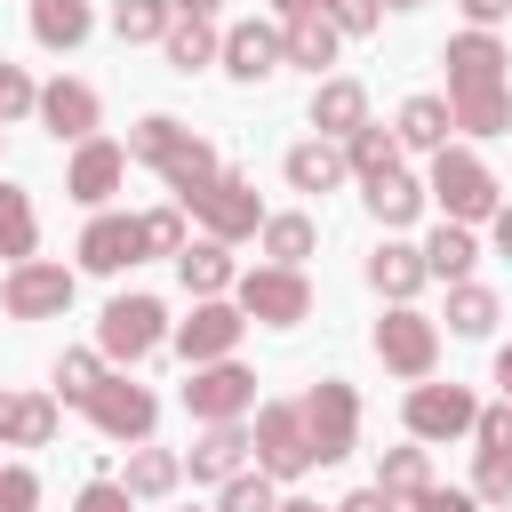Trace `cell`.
<instances>
[{
  "mask_svg": "<svg viewBox=\"0 0 512 512\" xmlns=\"http://www.w3.org/2000/svg\"><path fill=\"white\" fill-rule=\"evenodd\" d=\"M136 240H144V256H184V216L176 208H144L136 216Z\"/></svg>",
  "mask_w": 512,
  "mask_h": 512,
  "instance_id": "cell-40",
  "label": "cell"
},
{
  "mask_svg": "<svg viewBox=\"0 0 512 512\" xmlns=\"http://www.w3.org/2000/svg\"><path fill=\"white\" fill-rule=\"evenodd\" d=\"M440 64H448V128H464V136H504V104H512V88H504V48H496L488 32H456Z\"/></svg>",
  "mask_w": 512,
  "mask_h": 512,
  "instance_id": "cell-1",
  "label": "cell"
},
{
  "mask_svg": "<svg viewBox=\"0 0 512 512\" xmlns=\"http://www.w3.org/2000/svg\"><path fill=\"white\" fill-rule=\"evenodd\" d=\"M280 176H288L296 192H336L352 168H344V144H328V136H304V144H288Z\"/></svg>",
  "mask_w": 512,
  "mask_h": 512,
  "instance_id": "cell-22",
  "label": "cell"
},
{
  "mask_svg": "<svg viewBox=\"0 0 512 512\" xmlns=\"http://www.w3.org/2000/svg\"><path fill=\"white\" fill-rule=\"evenodd\" d=\"M344 168H352L360 184H368V176H392V168H400V136H392V128H376V120H368V128H352V136H344Z\"/></svg>",
  "mask_w": 512,
  "mask_h": 512,
  "instance_id": "cell-32",
  "label": "cell"
},
{
  "mask_svg": "<svg viewBox=\"0 0 512 512\" xmlns=\"http://www.w3.org/2000/svg\"><path fill=\"white\" fill-rule=\"evenodd\" d=\"M120 176H128V144H104V136H88V144L72 152V176H64V192H72L80 208H104V200L120 192Z\"/></svg>",
  "mask_w": 512,
  "mask_h": 512,
  "instance_id": "cell-15",
  "label": "cell"
},
{
  "mask_svg": "<svg viewBox=\"0 0 512 512\" xmlns=\"http://www.w3.org/2000/svg\"><path fill=\"white\" fill-rule=\"evenodd\" d=\"M312 128H320L328 144H344L352 128H368V88H360V80H320V88H312Z\"/></svg>",
  "mask_w": 512,
  "mask_h": 512,
  "instance_id": "cell-21",
  "label": "cell"
},
{
  "mask_svg": "<svg viewBox=\"0 0 512 512\" xmlns=\"http://www.w3.org/2000/svg\"><path fill=\"white\" fill-rule=\"evenodd\" d=\"M320 8H328V0H272V16H280V24H296V16H320Z\"/></svg>",
  "mask_w": 512,
  "mask_h": 512,
  "instance_id": "cell-49",
  "label": "cell"
},
{
  "mask_svg": "<svg viewBox=\"0 0 512 512\" xmlns=\"http://www.w3.org/2000/svg\"><path fill=\"white\" fill-rule=\"evenodd\" d=\"M248 456H256L264 480H296V472H312L320 456H312L304 408H296V400H264V408H256V432H248Z\"/></svg>",
  "mask_w": 512,
  "mask_h": 512,
  "instance_id": "cell-3",
  "label": "cell"
},
{
  "mask_svg": "<svg viewBox=\"0 0 512 512\" xmlns=\"http://www.w3.org/2000/svg\"><path fill=\"white\" fill-rule=\"evenodd\" d=\"M160 48H168V64H176V72H200V64H216V48H224V32H216L208 16H176Z\"/></svg>",
  "mask_w": 512,
  "mask_h": 512,
  "instance_id": "cell-31",
  "label": "cell"
},
{
  "mask_svg": "<svg viewBox=\"0 0 512 512\" xmlns=\"http://www.w3.org/2000/svg\"><path fill=\"white\" fill-rule=\"evenodd\" d=\"M232 304H240V320L296 328V320L312 312V280H304V272H288V264H256V272H240V280H232Z\"/></svg>",
  "mask_w": 512,
  "mask_h": 512,
  "instance_id": "cell-5",
  "label": "cell"
},
{
  "mask_svg": "<svg viewBox=\"0 0 512 512\" xmlns=\"http://www.w3.org/2000/svg\"><path fill=\"white\" fill-rule=\"evenodd\" d=\"M240 304H224V296H200L192 304V320H176V352L192 360V368H208V360H232V344H240Z\"/></svg>",
  "mask_w": 512,
  "mask_h": 512,
  "instance_id": "cell-14",
  "label": "cell"
},
{
  "mask_svg": "<svg viewBox=\"0 0 512 512\" xmlns=\"http://www.w3.org/2000/svg\"><path fill=\"white\" fill-rule=\"evenodd\" d=\"M336 24L328 16H296V24H280V64H304V72H320V64H336Z\"/></svg>",
  "mask_w": 512,
  "mask_h": 512,
  "instance_id": "cell-25",
  "label": "cell"
},
{
  "mask_svg": "<svg viewBox=\"0 0 512 512\" xmlns=\"http://www.w3.org/2000/svg\"><path fill=\"white\" fill-rule=\"evenodd\" d=\"M176 480H184V456H168V448H136L120 488H128V504H152V496H168Z\"/></svg>",
  "mask_w": 512,
  "mask_h": 512,
  "instance_id": "cell-33",
  "label": "cell"
},
{
  "mask_svg": "<svg viewBox=\"0 0 512 512\" xmlns=\"http://www.w3.org/2000/svg\"><path fill=\"white\" fill-rule=\"evenodd\" d=\"M504 512H512V504H504Z\"/></svg>",
  "mask_w": 512,
  "mask_h": 512,
  "instance_id": "cell-57",
  "label": "cell"
},
{
  "mask_svg": "<svg viewBox=\"0 0 512 512\" xmlns=\"http://www.w3.org/2000/svg\"><path fill=\"white\" fill-rule=\"evenodd\" d=\"M184 472H192V480H216V488H224L232 472H248V424H200Z\"/></svg>",
  "mask_w": 512,
  "mask_h": 512,
  "instance_id": "cell-19",
  "label": "cell"
},
{
  "mask_svg": "<svg viewBox=\"0 0 512 512\" xmlns=\"http://www.w3.org/2000/svg\"><path fill=\"white\" fill-rule=\"evenodd\" d=\"M488 224H496V256H512V208H496Z\"/></svg>",
  "mask_w": 512,
  "mask_h": 512,
  "instance_id": "cell-50",
  "label": "cell"
},
{
  "mask_svg": "<svg viewBox=\"0 0 512 512\" xmlns=\"http://www.w3.org/2000/svg\"><path fill=\"white\" fill-rule=\"evenodd\" d=\"M8 416H16V392H0V448H8Z\"/></svg>",
  "mask_w": 512,
  "mask_h": 512,
  "instance_id": "cell-53",
  "label": "cell"
},
{
  "mask_svg": "<svg viewBox=\"0 0 512 512\" xmlns=\"http://www.w3.org/2000/svg\"><path fill=\"white\" fill-rule=\"evenodd\" d=\"M472 264H480V240H472V224H440L432 240H424V272L432 280H472Z\"/></svg>",
  "mask_w": 512,
  "mask_h": 512,
  "instance_id": "cell-26",
  "label": "cell"
},
{
  "mask_svg": "<svg viewBox=\"0 0 512 512\" xmlns=\"http://www.w3.org/2000/svg\"><path fill=\"white\" fill-rule=\"evenodd\" d=\"M400 416H408V440H464V432L480 424V400H472L464 384H432V376H424Z\"/></svg>",
  "mask_w": 512,
  "mask_h": 512,
  "instance_id": "cell-11",
  "label": "cell"
},
{
  "mask_svg": "<svg viewBox=\"0 0 512 512\" xmlns=\"http://www.w3.org/2000/svg\"><path fill=\"white\" fill-rule=\"evenodd\" d=\"M96 88L88 80H48L40 88V120H48V136H64V144H88L96 136Z\"/></svg>",
  "mask_w": 512,
  "mask_h": 512,
  "instance_id": "cell-17",
  "label": "cell"
},
{
  "mask_svg": "<svg viewBox=\"0 0 512 512\" xmlns=\"http://www.w3.org/2000/svg\"><path fill=\"white\" fill-rule=\"evenodd\" d=\"M256 240H264V256H272V264H288V272H304V256L320 248L312 216H296V208H288V216H264V224H256Z\"/></svg>",
  "mask_w": 512,
  "mask_h": 512,
  "instance_id": "cell-29",
  "label": "cell"
},
{
  "mask_svg": "<svg viewBox=\"0 0 512 512\" xmlns=\"http://www.w3.org/2000/svg\"><path fill=\"white\" fill-rule=\"evenodd\" d=\"M296 408H304V432H312V456H320V464H336V456L360 448V392H352L344 376H320Z\"/></svg>",
  "mask_w": 512,
  "mask_h": 512,
  "instance_id": "cell-6",
  "label": "cell"
},
{
  "mask_svg": "<svg viewBox=\"0 0 512 512\" xmlns=\"http://www.w3.org/2000/svg\"><path fill=\"white\" fill-rule=\"evenodd\" d=\"M424 280H432V272H424V248H408V240H384V248L368 256V288H376L384 304H416Z\"/></svg>",
  "mask_w": 512,
  "mask_h": 512,
  "instance_id": "cell-20",
  "label": "cell"
},
{
  "mask_svg": "<svg viewBox=\"0 0 512 512\" xmlns=\"http://www.w3.org/2000/svg\"><path fill=\"white\" fill-rule=\"evenodd\" d=\"M184 408H192L200 424H240V416L256 408V376H248L240 360H208V368H192Z\"/></svg>",
  "mask_w": 512,
  "mask_h": 512,
  "instance_id": "cell-10",
  "label": "cell"
},
{
  "mask_svg": "<svg viewBox=\"0 0 512 512\" xmlns=\"http://www.w3.org/2000/svg\"><path fill=\"white\" fill-rule=\"evenodd\" d=\"M320 16H328L336 32H376V16H384V8H376V0H328Z\"/></svg>",
  "mask_w": 512,
  "mask_h": 512,
  "instance_id": "cell-44",
  "label": "cell"
},
{
  "mask_svg": "<svg viewBox=\"0 0 512 512\" xmlns=\"http://www.w3.org/2000/svg\"><path fill=\"white\" fill-rule=\"evenodd\" d=\"M376 360H384L392 376L424 384V376H432V360H440V320H424L416 304H392V312L376 320Z\"/></svg>",
  "mask_w": 512,
  "mask_h": 512,
  "instance_id": "cell-7",
  "label": "cell"
},
{
  "mask_svg": "<svg viewBox=\"0 0 512 512\" xmlns=\"http://www.w3.org/2000/svg\"><path fill=\"white\" fill-rule=\"evenodd\" d=\"M32 248H40V216H32V200L16 184H0V256L8 264H32Z\"/></svg>",
  "mask_w": 512,
  "mask_h": 512,
  "instance_id": "cell-34",
  "label": "cell"
},
{
  "mask_svg": "<svg viewBox=\"0 0 512 512\" xmlns=\"http://www.w3.org/2000/svg\"><path fill=\"white\" fill-rule=\"evenodd\" d=\"M96 32V8L88 0H32V40L40 48H80Z\"/></svg>",
  "mask_w": 512,
  "mask_h": 512,
  "instance_id": "cell-24",
  "label": "cell"
},
{
  "mask_svg": "<svg viewBox=\"0 0 512 512\" xmlns=\"http://www.w3.org/2000/svg\"><path fill=\"white\" fill-rule=\"evenodd\" d=\"M448 328H456V336H488V328H496V296H488L480 280H456V288H448Z\"/></svg>",
  "mask_w": 512,
  "mask_h": 512,
  "instance_id": "cell-35",
  "label": "cell"
},
{
  "mask_svg": "<svg viewBox=\"0 0 512 512\" xmlns=\"http://www.w3.org/2000/svg\"><path fill=\"white\" fill-rule=\"evenodd\" d=\"M496 384H504V408H512V344L496 352Z\"/></svg>",
  "mask_w": 512,
  "mask_h": 512,
  "instance_id": "cell-51",
  "label": "cell"
},
{
  "mask_svg": "<svg viewBox=\"0 0 512 512\" xmlns=\"http://www.w3.org/2000/svg\"><path fill=\"white\" fill-rule=\"evenodd\" d=\"M24 112H40V88H32V72H24V64H8V56H0V128H8V120H24Z\"/></svg>",
  "mask_w": 512,
  "mask_h": 512,
  "instance_id": "cell-41",
  "label": "cell"
},
{
  "mask_svg": "<svg viewBox=\"0 0 512 512\" xmlns=\"http://www.w3.org/2000/svg\"><path fill=\"white\" fill-rule=\"evenodd\" d=\"M72 304V272L64 264H8V280H0V312L8 320H56Z\"/></svg>",
  "mask_w": 512,
  "mask_h": 512,
  "instance_id": "cell-13",
  "label": "cell"
},
{
  "mask_svg": "<svg viewBox=\"0 0 512 512\" xmlns=\"http://www.w3.org/2000/svg\"><path fill=\"white\" fill-rule=\"evenodd\" d=\"M176 272H184V288H192V304L200 296H224L240 272H232V256H224V240H184V256H176Z\"/></svg>",
  "mask_w": 512,
  "mask_h": 512,
  "instance_id": "cell-27",
  "label": "cell"
},
{
  "mask_svg": "<svg viewBox=\"0 0 512 512\" xmlns=\"http://www.w3.org/2000/svg\"><path fill=\"white\" fill-rule=\"evenodd\" d=\"M400 512H480V504H472V488H424V496L400 504Z\"/></svg>",
  "mask_w": 512,
  "mask_h": 512,
  "instance_id": "cell-45",
  "label": "cell"
},
{
  "mask_svg": "<svg viewBox=\"0 0 512 512\" xmlns=\"http://www.w3.org/2000/svg\"><path fill=\"white\" fill-rule=\"evenodd\" d=\"M160 336H168V304L160 296H112L104 320H96V352L104 360H144Z\"/></svg>",
  "mask_w": 512,
  "mask_h": 512,
  "instance_id": "cell-8",
  "label": "cell"
},
{
  "mask_svg": "<svg viewBox=\"0 0 512 512\" xmlns=\"http://www.w3.org/2000/svg\"><path fill=\"white\" fill-rule=\"evenodd\" d=\"M216 512H280V480H264V472H232L224 496H216Z\"/></svg>",
  "mask_w": 512,
  "mask_h": 512,
  "instance_id": "cell-38",
  "label": "cell"
},
{
  "mask_svg": "<svg viewBox=\"0 0 512 512\" xmlns=\"http://www.w3.org/2000/svg\"><path fill=\"white\" fill-rule=\"evenodd\" d=\"M32 504H40V472L0 464V512H32Z\"/></svg>",
  "mask_w": 512,
  "mask_h": 512,
  "instance_id": "cell-43",
  "label": "cell"
},
{
  "mask_svg": "<svg viewBox=\"0 0 512 512\" xmlns=\"http://www.w3.org/2000/svg\"><path fill=\"white\" fill-rule=\"evenodd\" d=\"M280 512H320V504H304V496H288V504H280Z\"/></svg>",
  "mask_w": 512,
  "mask_h": 512,
  "instance_id": "cell-54",
  "label": "cell"
},
{
  "mask_svg": "<svg viewBox=\"0 0 512 512\" xmlns=\"http://www.w3.org/2000/svg\"><path fill=\"white\" fill-rule=\"evenodd\" d=\"M48 440H56V400H40V392H16L8 448H48Z\"/></svg>",
  "mask_w": 512,
  "mask_h": 512,
  "instance_id": "cell-36",
  "label": "cell"
},
{
  "mask_svg": "<svg viewBox=\"0 0 512 512\" xmlns=\"http://www.w3.org/2000/svg\"><path fill=\"white\" fill-rule=\"evenodd\" d=\"M432 200L448 208V224H480V216L504 208V200H496V176H488L480 152H464V144L432 152Z\"/></svg>",
  "mask_w": 512,
  "mask_h": 512,
  "instance_id": "cell-4",
  "label": "cell"
},
{
  "mask_svg": "<svg viewBox=\"0 0 512 512\" xmlns=\"http://www.w3.org/2000/svg\"><path fill=\"white\" fill-rule=\"evenodd\" d=\"M392 136H400L408 152H448V96H408Z\"/></svg>",
  "mask_w": 512,
  "mask_h": 512,
  "instance_id": "cell-28",
  "label": "cell"
},
{
  "mask_svg": "<svg viewBox=\"0 0 512 512\" xmlns=\"http://www.w3.org/2000/svg\"><path fill=\"white\" fill-rule=\"evenodd\" d=\"M144 256V240H136V216H112V208H96L88 216V232H80V272H128Z\"/></svg>",
  "mask_w": 512,
  "mask_h": 512,
  "instance_id": "cell-16",
  "label": "cell"
},
{
  "mask_svg": "<svg viewBox=\"0 0 512 512\" xmlns=\"http://www.w3.org/2000/svg\"><path fill=\"white\" fill-rule=\"evenodd\" d=\"M376 8H424V0H376Z\"/></svg>",
  "mask_w": 512,
  "mask_h": 512,
  "instance_id": "cell-55",
  "label": "cell"
},
{
  "mask_svg": "<svg viewBox=\"0 0 512 512\" xmlns=\"http://www.w3.org/2000/svg\"><path fill=\"white\" fill-rule=\"evenodd\" d=\"M176 16H216V0H168Z\"/></svg>",
  "mask_w": 512,
  "mask_h": 512,
  "instance_id": "cell-52",
  "label": "cell"
},
{
  "mask_svg": "<svg viewBox=\"0 0 512 512\" xmlns=\"http://www.w3.org/2000/svg\"><path fill=\"white\" fill-rule=\"evenodd\" d=\"M128 160H144V168H160V184L176 192V200H192V192H208L224 168H216V144L208 136H192L184 120H168V112H144L136 128H128Z\"/></svg>",
  "mask_w": 512,
  "mask_h": 512,
  "instance_id": "cell-2",
  "label": "cell"
},
{
  "mask_svg": "<svg viewBox=\"0 0 512 512\" xmlns=\"http://www.w3.org/2000/svg\"><path fill=\"white\" fill-rule=\"evenodd\" d=\"M80 512H128V488L120 480H88L80 488Z\"/></svg>",
  "mask_w": 512,
  "mask_h": 512,
  "instance_id": "cell-46",
  "label": "cell"
},
{
  "mask_svg": "<svg viewBox=\"0 0 512 512\" xmlns=\"http://www.w3.org/2000/svg\"><path fill=\"white\" fill-rule=\"evenodd\" d=\"M504 128H512V104H504Z\"/></svg>",
  "mask_w": 512,
  "mask_h": 512,
  "instance_id": "cell-56",
  "label": "cell"
},
{
  "mask_svg": "<svg viewBox=\"0 0 512 512\" xmlns=\"http://www.w3.org/2000/svg\"><path fill=\"white\" fill-rule=\"evenodd\" d=\"M336 512H400V504H392V496H384V488H352V496H344V504H336Z\"/></svg>",
  "mask_w": 512,
  "mask_h": 512,
  "instance_id": "cell-48",
  "label": "cell"
},
{
  "mask_svg": "<svg viewBox=\"0 0 512 512\" xmlns=\"http://www.w3.org/2000/svg\"><path fill=\"white\" fill-rule=\"evenodd\" d=\"M360 200H368V216H376V224H392V232L424 216V184H416L408 168H392V176H368V192H360Z\"/></svg>",
  "mask_w": 512,
  "mask_h": 512,
  "instance_id": "cell-23",
  "label": "cell"
},
{
  "mask_svg": "<svg viewBox=\"0 0 512 512\" xmlns=\"http://www.w3.org/2000/svg\"><path fill=\"white\" fill-rule=\"evenodd\" d=\"M472 440H480V456H496V464H512V408L496 400V408H480V424H472Z\"/></svg>",
  "mask_w": 512,
  "mask_h": 512,
  "instance_id": "cell-42",
  "label": "cell"
},
{
  "mask_svg": "<svg viewBox=\"0 0 512 512\" xmlns=\"http://www.w3.org/2000/svg\"><path fill=\"white\" fill-rule=\"evenodd\" d=\"M216 56H224V72H232V80H272V72H280V24H256V16H248V24H232V32H224V48H216Z\"/></svg>",
  "mask_w": 512,
  "mask_h": 512,
  "instance_id": "cell-18",
  "label": "cell"
},
{
  "mask_svg": "<svg viewBox=\"0 0 512 512\" xmlns=\"http://www.w3.org/2000/svg\"><path fill=\"white\" fill-rule=\"evenodd\" d=\"M104 376H112L104 352H64V360H56V392H64V400H88Z\"/></svg>",
  "mask_w": 512,
  "mask_h": 512,
  "instance_id": "cell-39",
  "label": "cell"
},
{
  "mask_svg": "<svg viewBox=\"0 0 512 512\" xmlns=\"http://www.w3.org/2000/svg\"><path fill=\"white\" fill-rule=\"evenodd\" d=\"M168 24H176L168 0H112V32L120 40H168Z\"/></svg>",
  "mask_w": 512,
  "mask_h": 512,
  "instance_id": "cell-37",
  "label": "cell"
},
{
  "mask_svg": "<svg viewBox=\"0 0 512 512\" xmlns=\"http://www.w3.org/2000/svg\"><path fill=\"white\" fill-rule=\"evenodd\" d=\"M80 408H88V424H96L104 440H136V448H144V440H152V424H160V400H152L144 384H128V376H104Z\"/></svg>",
  "mask_w": 512,
  "mask_h": 512,
  "instance_id": "cell-9",
  "label": "cell"
},
{
  "mask_svg": "<svg viewBox=\"0 0 512 512\" xmlns=\"http://www.w3.org/2000/svg\"><path fill=\"white\" fill-rule=\"evenodd\" d=\"M376 488H384L392 504H416V496L432 488V456H424V440H416V448H384V464H376Z\"/></svg>",
  "mask_w": 512,
  "mask_h": 512,
  "instance_id": "cell-30",
  "label": "cell"
},
{
  "mask_svg": "<svg viewBox=\"0 0 512 512\" xmlns=\"http://www.w3.org/2000/svg\"><path fill=\"white\" fill-rule=\"evenodd\" d=\"M184 208H192V216L208 224V240H224V248H232V240H248V232L264 224V208H256V184H248V176H232V168H224L208 192H192Z\"/></svg>",
  "mask_w": 512,
  "mask_h": 512,
  "instance_id": "cell-12",
  "label": "cell"
},
{
  "mask_svg": "<svg viewBox=\"0 0 512 512\" xmlns=\"http://www.w3.org/2000/svg\"><path fill=\"white\" fill-rule=\"evenodd\" d=\"M464 16H472V32H488V24L512 16V0H464Z\"/></svg>",
  "mask_w": 512,
  "mask_h": 512,
  "instance_id": "cell-47",
  "label": "cell"
}]
</instances>
